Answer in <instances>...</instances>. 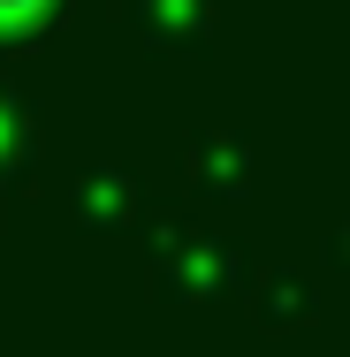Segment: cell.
Here are the masks:
<instances>
[{"instance_id": "cell-1", "label": "cell", "mask_w": 350, "mask_h": 357, "mask_svg": "<svg viewBox=\"0 0 350 357\" xmlns=\"http://www.w3.org/2000/svg\"><path fill=\"white\" fill-rule=\"evenodd\" d=\"M54 0H0V23H31V15H46Z\"/></svg>"}]
</instances>
